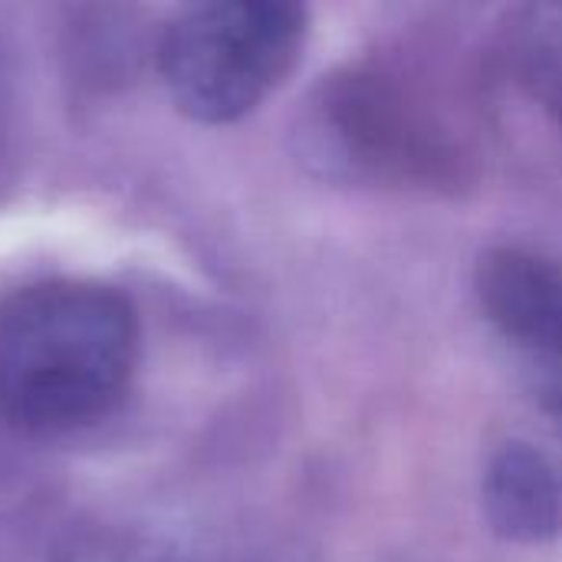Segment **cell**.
Instances as JSON below:
<instances>
[{"label":"cell","instance_id":"obj_2","mask_svg":"<svg viewBox=\"0 0 562 562\" xmlns=\"http://www.w3.org/2000/svg\"><path fill=\"white\" fill-rule=\"evenodd\" d=\"M306 33V10L286 0L198 3L165 26L158 69L184 115L237 122L290 79Z\"/></svg>","mask_w":562,"mask_h":562},{"label":"cell","instance_id":"obj_7","mask_svg":"<svg viewBox=\"0 0 562 562\" xmlns=\"http://www.w3.org/2000/svg\"><path fill=\"white\" fill-rule=\"evenodd\" d=\"M553 408H557V415L562 418V385L553 392Z\"/></svg>","mask_w":562,"mask_h":562},{"label":"cell","instance_id":"obj_5","mask_svg":"<svg viewBox=\"0 0 562 562\" xmlns=\"http://www.w3.org/2000/svg\"><path fill=\"white\" fill-rule=\"evenodd\" d=\"M484 517L510 543H543L562 530V481L543 451L527 441H507L487 461Z\"/></svg>","mask_w":562,"mask_h":562},{"label":"cell","instance_id":"obj_4","mask_svg":"<svg viewBox=\"0 0 562 562\" xmlns=\"http://www.w3.org/2000/svg\"><path fill=\"white\" fill-rule=\"evenodd\" d=\"M474 290L507 342L562 362V260L524 244L491 247L474 267Z\"/></svg>","mask_w":562,"mask_h":562},{"label":"cell","instance_id":"obj_1","mask_svg":"<svg viewBox=\"0 0 562 562\" xmlns=\"http://www.w3.org/2000/svg\"><path fill=\"white\" fill-rule=\"evenodd\" d=\"M135 306L92 280H40L0 300V422L63 435L105 418L138 366Z\"/></svg>","mask_w":562,"mask_h":562},{"label":"cell","instance_id":"obj_3","mask_svg":"<svg viewBox=\"0 0 562 562\" xmlns=\"http://www.w3.org/2000/svg\"><path fill=\"white\" fill-rule=\"evenodd\" d=\"M310 155L375 181L445 184L458 158L445 132L395 76L349 66L319 82L303 125Z\"/></svg>","mask_w":562,"mask_h":562},{"label":"cell","instance_id":"obj_6","mask_svg":"<svg viewBox=\"0 0 562 562\" xmlns=\"http://www.w3.org/2000/svg\"><path fill=\"white\" fill-rule=\"evenodd\" d=\"M504 53L514 82L562 128V3L524 7L507 26Z\"/></svg>","mask_w":562,"mask_h":562}]
</instances>
